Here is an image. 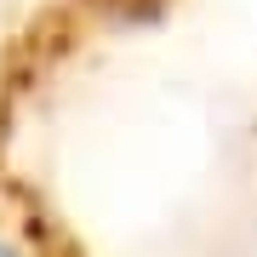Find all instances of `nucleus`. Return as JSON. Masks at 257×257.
Segmentation results:
<instances>
[{
    "label": "nucleus",
    "mask_w": 257,
    "mask_h": 257,
    "mask_svg": "<svg viewBox=\"0 0 257 257\" xmlns=\"http://www.w3.org/2000/svg\"><path fill=\"white\" fill-rule=\"evenodd\" d=\"M80 12H97V18H143V6H160V0H69Z\"/></svg>",
    "instance_id": "nucleus-1"
}]
</instances>
